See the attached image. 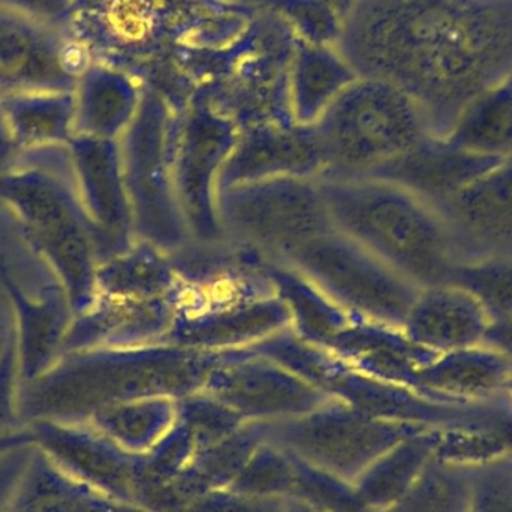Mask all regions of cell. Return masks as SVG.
<instances>
[{
    "label": "cell",
    "instance_id": "obj_1",
    "mask_svg": "<svg viewBox=\"0 0 512 512\" xmlns=\"http://www.w3.org/2000/svg\"><path fill=\"white\" fill-rule=\"evenodd\" d=\"M224 352L173 343L66 352L36 378L21 382L24 426L38 421L84 423L102 409L141 397L173 399L201 390Z\"/></svg>",
    "mask_w": 512,
    "mask_h": 512
},
{
    "label": "cell",
    "instance_id": "obj_2",
    "mask_svg": "<svg viewBox=\"0 0 512 512\" xmlns=\"http://www.w3.org/2000/svg\"><path fill=\"white\" fill-rule=\"evenodd\" d=\"M334 230L421 289L445 285L460 261L444 219L408 189L372 176L318 177Z\"/></svg>",
    "mask_w": 512,
    "mask_h": 512
},
{
    "label": "cell",
    "instance_id": "obj_3",
    "mask_svg": "<svg viewBox=\"0 0 512 512\" xmlns=\"http://www.w3.org/2000/svg\"><path fill=\"white\" fill-rule=\"evenodd\" d=\"M0 207L56 271L75 313L96 298L99 252L68 146L21 150L0 176Z\"/></svg>",
    "mask_w": 512,
    "mask_h": 512
},
{
    "label": "cell",
    "instance_id": "obj_4",
    "mask_svg": "<svg viewBox=\"0 0 512 512\" xmlns=\"http://www.w3.org/2000/svg\"><path fill=\"white\" fill-rule=\"evenodd\" d=\"M251 351L283 364L331 399L381 420L432 429L486 426L512 420V400L507 391L480 402L433 399L361 372L330 349L298 336L292 328L255 343Z\"/></svg>",
    "mask_w": 512,
    "mask_h": 512
},
{
    "label": "cell",
    "instance_id": "obj_5",
    "mask_svg": "<svg viewBox=\"0 0 512 512\" xmlns=\"http://www.w3.org/2000/svg\"><path fill=\"white\" fill-rule=\"evenodd\" d=\"M312 129L325 174L348 176H367L430 135L418 105L379 80L346 87Z\"/></svg>",
    "mask_w": 512,
    "mask_h": 512
},
{
    "label": "cell",
    "instance_id": "obj_6",
    "mask_svg": "<svg viewBox=\"0 0 512 512\" xmlns=\"http://www.w3.org/2000/svg\"><path fill=\"white\" fill-rule=\"evenodd\" d=\"M0 288L14 313L21 382H27L59 360L77 313L56 271L2 207Z\"/></svg>",
    "mask_w": 512,
    "mask_h": 512
},
{
    "label": "cell",
    "instance_id": "obj_7",
    "mask_svg": "<svg viewBox=\"0 0 512 512\" xmlns=\"http://www.w3.org/2000/svg\"><path fill=\"white\" fill-rule=\"evenodd\" d=\"M219 219L225 240L276 262L334 230L318 179L277 177L222 189Z\"/></svg>",
    "mask_w": 512,
    "mask_h": 512
},
{
    "label": "cell",
    "instance_id": "obj_8",
    "mask_svg": "<svg viewBox=\"0 0 512 512\" xmlns=\"http://www.w3.org/2000/svg\"><path fill=\"white\" fill-rule=\"evenodd\" d=\"M176 131V120L159 102L141 99L137 116L119 140L135 239L167 254L192 242L174 188Z\"/></svg>",
    "mask_w": 512,
    "mask_h": 512
},
{
    "label": "cell",
    "instance_id": "obj_9",
    "mask_svg": "<svg viewBox=\"0 0 512 512\" xmlns=\"http://www.w3.org/2000/svg\"><path fill=\"white\" fill-rule=\"evenodd\" d=\"M286 264L297 268L349 315L403 328L420 286L337 230L301 246Z\"/></svg>",
    "mask_w": 512,
    "mask_h": 512
},
{
    "label": "cell",
    "instance_id": "obj_10",
    "mask_svg": "<svg viewBox=\"0 0 512 512\" xmlns=\"http://www.w3.org/2000/svg\"><path fill=\"white\" fill-rule=\"evenodd\" d=\"M432 427L381 420L340 400L267 423V438L298 459L342 480L354 481L397 442Z\"/></svg>",
    "mask_w": 512,
    "mask_h": 512
},
{
    "label": "cell",
    "instance_id": "obj_11",
    "mask_svg": "<svg viewBox=\"0 0 512 512\" xmlns=\"http://www.w3.org/2000/svg\"><path fill=\"white\" fill-rule=\"evenodd\" d=\"M239 134L230 117L209 107L195 108L177 122L174 188L192 242L225 240L219 219V185Z\"/></svg>",
    "mask_w": 512,
    "mask_h": 512
},
{
    "label": "cell",
    "instance_id": "obj_12",
    "mask_svg": "<svg viewBox=\"0 0 512 512\" xmlns=\"http://www.w3.org/2000/svg\"><path fill=\"white\" fill-rule=\"evenodd\" d=\"M201 390L230 406L246 423L300 417L331 399L283 364L245 348L225 351Z\"/></svg>",
    "mask_w": 512,
    "mask_h": 512
},
{
    "label": "cell",
    "instance_id": "obj_13",
    "mask_svg": "<svg viewBox=\"0 0 512 512\" xmlns=\"http://www.w3.org/2000/svg\"><path fill=\"white\" fill-rule=\"evenodd\" d=\"M291 327V312L274 291L228 300H183L165 342L198 351H234Z\"/></svg>",
    "mask_w": 512,
    "mask_h": 512
},
{
    "label": "cell",
    "instance_id": "obj_14",
    "mask_svg": "<svg viewBox=\"0 0 512 512\" xmlns=\"http://www.w3.org/2000/svg\"><path fill=\"white\" fill-rule=\"evenodd\" d=\"M86 68L66 30L0 6V96L74 90Z\"/></svg>",
    "mask_w": 512,
    "mask_h": 512
},
{
    "label": "cell",
    "instance_id": "obj_15",
    "mask_svg": "<svg viewBox=\"0 0 512 512\" xmlns=\"http://www.w3.org/2000/svg\"><path fill=\"white\" fill-rule=\"evenodd\" d=\"M68 149L78 195L95 233L101 264L126 251L137 240L120 143L75 134Z\"/></svg>",
    "mask_w": 512,
    "mask_h": 512
},
{
    "label": "cell",
    "instance_id": "obj_16",
    "mask_svg": "<svg viewBox=\"0 0 512 512\" xmlns=\"http://www.w3.org/2000/svg\"><path fill=\"white\" fill-rule=\"evenodd\" d=\"M27 427L36 447L72 477L135 507L137 454L123 450L87 421H38Z\"/></svg>",
    "mask_w": 512,
    "mask_h": 512
},
{
    "label": "cell",
    "instance_id": "obj_17",
    "mask_svg": "<svg viewBox=\"0 0 512 512\" xmlns=\"http://www.w3.org/2000/svg\"><path fill=\"white\" fill-rule=\"evenodd\" d=\"M444 219L460 261L512 256V158L435 207Z\"/></svg>",
    "mask_w": 512,
    "mask_h": 512
},
{
    "label": "cell",
    "instance_id": "obj_18",
    "mask_svg": "<svg viewBox=\"0 0 512 512\" xmlns=\"http://www.w3.org/2000/svg\"><path fill=\"white\" fill-rule=\"evenodd\" d=\"M327 171L312 126L265 123L242 129L221 174L222 189L277 177L318 179Z\"/></svg>",
    "mask_w": 512,
    "mask_h": 512
},
{
    "label": "cell",
    "instance_id": "obj_19",
    "mask_svg": "<svg viewBox=\"0 0 512 512\" xmlns=\"http://www.w3.org/2000/svg\"><path fill=\"white\" fill-rule=\"evenodd\" d=\"M182 294L159 298L98 297L77 313L63 340L62 354L90 348H128L165 342Z\"/></svg>",
    "mask_w": 512,
    "mask_h": 512
},
{
    "label": "cell",
    "instance_id": "obj_20",
    "mask_svg": "<svg viewBox=\"0 0 512 512\" xmlns=\"http://www.w3.org/2000/svg\"><path fill=\"white\" fill-rule=\"evenodd\" d=\"M502 161L466 152L445 138L427 135L408 152L367 176L396 183L435 209Z\"/></svg>",
    "mask_w": 512,
    "mask_h": 512
},
{
    "label": "cell",
    "instance_id": "obj_21",
    "mask_svg": "<svg viewBox=\"0 0 512 512\" xmlns=\"http://www.w3.org/2000/svg\"><path fill=\"white\" fill-rule=\"evenodd\" d=\"M321 346L367 375L417 390V373L438 354L421 348L403 328L354 318Z\"/></svg>",
    "mask_w": 512,
    "mask_h": 512
},
{
    "label": "cell",
    "instance_id": "obj_22",
    "mask_svg": "<svg viewBox=\"0 0 512 512\" xmlns=\"http://www.w3.org/2000/svg\"><path fill=\"white\" fill-rule=\"evenodd\" d=\"M489 325L474 295L445 283L421 289L403 331L412 342L439 355L483 345Z\"/></svg>",
    "mask_w": 512,
    "mask_h": 512
},
{
    "label": "cell",
    "instance_id": "obj_23",
    "mask_svg": "<svg viewBox=\"0 0 512 512\" xmlns=\"http://www.w3.org/2000/svg\"><path fill=\"white\" fill-rule=\"evenodd\" d=\"M512 358L486 345L439 354L418 370L417 390L445 402H480L505 391Z\"/></svg>",
    "mask_w": 512,
    "mask_h": 512
},
{
    "label": "cell",
    "instance_id": "obj_24",
    "mask_svg": "<svg viewBox=\"0 0 512 512\" xmlns=\"http://www.w3.org/2000/svg\"><path fill=\"white\" fill-rule=\"evenodd\" d=\"M8 512H144L87 486L33 445Z\"/></svg>",
    "mask_w": 512,
    "mask_h": 512
},
{
    "label": "cell",
    "instance_id": "obj_25",
    "mask_svg": "<svg viewBox=\"0 0 512 512\" xmlns=\"http://www.w3.org/2000/svg\"><path fill=\"white\" fill-rule=\"evenodd\" d=\"M75 134L120 140L137 116L141 99L116 71L87 66L74 87Z\"/></svg>",
    "mask_w": 512,
    "mask_h": 512
},
{
    "label": "cell",
    "instance_id": "obj_26",
    "mask_svg": "<svg viewBox=\"0 0 512 512\" xmlns=\"http://www.w3.org/2000/svg\"><path fill=\"white\" fill-rule=\"evenodd\" d=\"M182 291L183 280L170 255L143 240L102 261L96 273V297H174Z\"/></svg>",
    "mask_w": 512,
    "mask_h": 512
},
{
    "label": "cell",
    "instance_id": "obj_27",
    "mask_svg": "<svg viewBox=\"0 0 512 512\" xmlns=\"http://www.w3.org/2000/svg\"><path fill=\"white\" fill-rule=\"evenodd\" d=\"M438 430H421L397 442L354 481L358 498L367 511L385 510L412 489L435 457Z\"/></svg>",
    "mask_w": 512,
    "mask_h": 512
},
{
    "label": "cell",
    "instance_id": "obj_28",
    "mask_svg": "<svg viewBox=\"0 0 512 512\" xmlns=\"http://www.w3.org/2000/svg\"><path fill=\"white\" fill-rule=\"evenodd\" d=\"M0 108L21 150L68 146L75 137L74 90L9 93Z\"/></svg>",
    "mask_w": 512,
    "mask_h": 512
},
{
    "label": "cell",
    "instance_id": "obj_29",
    "mask_svg": "<svg viewBox=\"0 0 512 512\" xmlns=\"http://www.w3.org/2000/svg\"><path fill=\"white\" fill-rule=\"evenodd\" d=\"M264 271L291 312L292 330L303 339L322 345L354 319L292 265L265 259Z\"/></svg>",
    "mask_w": 512,
    "mask_h": 512
},
{
    "label": "cell",
    "instance_id": "obj_30",
    "mask_svg": "<svg viewBox=\"0 0 512 512\" xmlns=\"http://www.w3.org/2000/svg\"><path fill=\"white\" fill-rule=\"evenodd\" d=\"M177 399L167 396L141 397L102 409L87 423L104 433L128 453L146 454L177 421Z\"/></svg>",
    "mask_w": 512,
    "mask_h": 512
},
{
    "label": "cell",
    "instance_id": "obj_31",
    "mask_svg": "<svg viewBox=\"0 0 512 512\" xmlns=\"http://www.w3.org/2000/svg\"><path fill=\"white\" fill-rule=\"evenodd\" d=\"M444 138L466 152L512 158V90L478 96Z\"/></svg>",
    "mask_w": 512,
    "mask_h": 512
},
{
    "label": "cell",
    "instance_id": "obj_32",
    "mask_svg": "<svg viewBox=\"0 0 512 512\" xmlns=\"http://www.w3.org/2000/svg\"><path fill=\"white\" fill-rule=\"evenodd\" d=\"M474 468L433 457L417 483L391 507L379 512H468Z\"/></svg>",
    "mask_w": 512,
    "mask_h": 512
},
{
    "label": "cell",
    "instance_id": "obj_33",
    "mask_svg": "<svg viewBox=\"0 0 512 512\" xmlns=\"http://www.w3.org/2000/svg\"><path fill=\"white\" fill-rule=\"evenodd\" d=\"M451 285L474 295L492 322L512 316V256L493 255L459 261L451 271Z\"/></svg>",
    "mask_w": 512,
    "mask_h": 512
},
{
    "label": "cell",
    "instance_id": "obj_34",
    "mask_svg": "<svg viewBox=\"0 0 512 512\" xmlns=\"http://www.w3.org/2000/svg\"><path fill=\"white\" fill-rule=\"evenodd\" d=\"M295 466L291 453L265 439L249 457L230 489L259 498H291Z\"/></svg>",
    "mask_w": 512,
    "mask_h": 512
},
{
    "label": "cell",
    "instance_id": "obj_35",
    "mask_svg": "<svg viewBox=\"0 0 512 512\" xmlns=\"http://www.w3.org/2000/svg\"><path fill=\"white\" fill-rule=\"evenodd\" d=\"M177 421L191 433L198 451L233 435L246 423L237 412L204 390L180 397Z\"/></svg>",
    "mask_w": 512,
    "mask_h": 512
},
{
    "label": "cell",
    "instance_id": "obj_36",
    "mask_svg": "<svg viewBox=\"0 0 512 512\" xmlns=\"http://www.w3.org/2000/svg\"><path fill=\"white\" fill-rule=\"evenodd\" d=\"M289 453V451H288ZM295 484L291 498L325 512H369L361 504L354 484L295 457Z\"/></svg>",
    "mask_w": 512,
    "mask_h": 512
},
{
    "label": "cell",
    "instance_id": "obj_37",
    "mask_svg": "<svg viewBox=\"0 0 512 512\" xmlns=\"http://www.w3.org/2000/svg\"><path fill=\"white\" fill-rule=\"evenodd\" d=\"M468 512H512V454L474 468Z\"/></svg>",
    "mask_w": 512,
    "mask_h": 512
},
{
    "label": "cell",
    "instance_id": "obj_38",
    "mask_svg": "<svg viewBox=\"0 0 512 512\" xmlns=\"http://www.w3.org/2000/svg\"><path fill=\"white\" fill-rule=\"evenodd\" d=\"M20 387V360L17 337H14L0 357V433L15 432L27 427L21 420L18 406Z\"/></svg>",
    "mask_w": 512,
    "mask_h": 512
},
{
    "label": "cell",
    "instance_id": "obj_39",
    "mask_svg": "<svg viewBox=\"0 0 512 512\" xmlns=\"http://www.w3.org/2000/svg\"><path fill=\"white\" fill-rule=\"evenodd\" d=\"M285 505L286 499L259 498L224 489L201 496L185 512H285Z\"/></svg>",
    "mask_w": 512,
    "mask_h": 512
},
{
    "label": "cell",
    "instance_id": "obj_40",
    "mask_svg": "<svg viewBox=\"0 0 512 512\" xmlns=\"http://www.w3.org/2000/svg\"><path fill=\"white\" fill-rule=\"evenodd\" d=\"M0 6L62 30L71 26L75 12L74 0H0Z\"/></svg>",
    "mask_w": 512,
    "mask_h": 512
},
{
    "label": "cell",
    "instance_id": "obj_41",
    "mask_svg": "<svg viewBox=\"0 0 512 512\" xmlns=\"http://www.w3.org/2000/svg\"><path fill=\"white\" fill-rule=\"evenodd\" d=\"M33 445L35 444L17 448L0 456V512H8L15 487L32 454Z\"/></svg>",
    "mask_w": 512,
    "mask_h": 512
},
{
    "label": "cell",
    "instance_id": "obj_42",
    "mask_svg": "<svg viewBox=\"0 0 512 512\" xmlns=\"http://www.w3.org/2000/svg\"><path fill=\"white\" fill-rule=\"evenodd\" d=\"M483 345L512 358V316L504 321L492 322L487 328Z\"/></svg>",
    "mask_w": 512,
    "mask_h": 512
},
{
    "label": "cell",
    "instance_id": "obj_43",
    "mask_svg": "<svg viewBox=\"0 0 512 512\" xmlns=\"http://www.w3.org/2000/svg\"><path fill=\"white\" fill-rule=\"evenodd\" d=\"M20 152L21 149L9 129L2 108H0V176L14 164Z\"/></svg>",
    "mask_w": 512,
    "mask_h": 512
},
{
    "label": "cell",
    "instance_id": "obj_44",
    "mask_svg": "<svg viewBox=\"0 0 512 512\" xmlns=\"http://www.w3.org/2000/svg\"><path fill=\"white\" fill-rule=\"evenodd\" d=\"M15 337L14 313L5 292L0 288V357Z\"/></svg>",
    "mask_w": 512,
    "mask_h": 512
},
{
    "label": "cell",
    "instance_id": "obj_45",
    "mask_svg": "<svg viewBox=\"0 0 512 512\" xmlns=\"http://www.w3.org/2000/svg\"><path fill=\"white\" fill-rule=\"evenodd\" d=\"M30 444H35V441H33V435L29 427L15 430V432L0 433V456Z\"/></svg>",
    "mask_w": 512,
    "mask_h": 512
},
{
    "label": "cell",
    "instance_id": "obj_46",
    "mask_svg": "<svg viewBox=\"0 0 512 512\" xmlns=\"http://www.w3.org/2000/svg\"><path fill=\"white\" fill-rule=\"evenodd\" d=\"M285 512H325L300 501V499L288 498L286 499Z\"/></svg>",
    "mask_w": 512,
    "mask_h": 512
},
{
    "label": "cell",
    "instance_id": "obj_47",
    "mask_svg": "<svg viewBox=\"0 0 512 512\" xmlns=\"http://www.w3.org/2000/svg\"><path fill=\"white\" fill-rule=\"evenodd\" d=\"M505 391H507L508 396H510L512 400V376L510 378V381H508L507 387H505Z\"/></svg>",
    "mask_w": 512,
    "mask_h": 512
}]
</instances>
